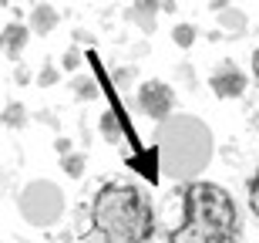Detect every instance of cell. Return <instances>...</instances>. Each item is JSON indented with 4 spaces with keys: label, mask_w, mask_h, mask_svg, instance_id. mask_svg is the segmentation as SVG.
<instances>
[{
    "label": "cell",
    "mask_w": 259,
    "mask_h": 243,
    "mask_svg": "<svg viewBox=\"0 0 259 243\" xmlns=\"http://www.w3.org/2000/svg\"><path fill=\"white\" fill-rule=\"evenodd\" d=\"M77 240L81 243H155L158 210L132 176H108L77 206Z\"/></svg>",
    "instance_id": "1"
},
{
    "label": "cell",
    "mask_w": 259,
    "mask_h": 243,
    "mask_svg": "<svg viewBox=\"0 0 259 243\" xmlns=\"http://www.w3.org/2000/svg\"><path fill=\"white\" fill-rule=\"evenodd\" d=\"M165 243H242L246 216L222 183L192 179L172 193V223Z\"/></svg>",
    "instance_id": "2"
},
{
    "label": "cell",
    "mask_w": 259,
    "mask_h": 243,
    "mask_svg": "<svg viewBox=\"0 0 259 243\" xmlns=\"http://www.w3.org/2000/svg\"><path fill=\"white\" fill-rule=\"evenodd\" d=\"M135 105H138V112H145V115L152 118V122H162V118L172 115V108H175V88L162 78H148L135 91Z\"/></svg>",
    "instance_id": "3"
},
{
    "label": "cell",
    "mask_w": 259,
    "mask_h": 243,
    "mask_svg": "<svg viewBox=\"0 0 259 243\" xmlns=\"http://www.w3.org/2000/svg\"><path fill=\"white\" fill-rule=\"evenodd\" d=\"M209 88H212V95L222 98V101H229V98H242L246 91H249V75H246V71H242L232 58H226V61H219V64L212 68Z\"/></svg>",
    "instance_id": "4"
},
{
    "label": "cell",
    "mask_w": 259,
    "mask_h": 243,
    "mask_svg": "<svg viewBox=\"0 0 259 243\" xmlns=\"http://www.w3.org/2000/svg\"><path fill=\"white\" fill-rule=\"evenodd\" d=\"M27 44H30V27H24L17 20H10L7 27H0V51L10 61H20V54H24Z\"/></svg>",
    "instance_id": "5"
},
{
    "label": "cell",
    "mask_w": 259,
    "mask_h": 243,
    "mask_svg": "<svg viewBox=\"0 0 259 243\" xmlns=\"http://www.w3.org/2000/svg\"><path fill=\"white\" fill-rule=\"evenodd\" d=\"M54 27H58V10L51 7V4H34V10H30V30L37 38H48Z\"/></svg>",
    "instance_id": "6"
},
{
    "label": "cell",
    "mask_w": 259,
    "mask_h": 243,
    "mask_svg": "<svg viewBox=\"0 0 259 243\" xmlns=\"http://www.w3.org/2000/svg\"><path fill=\"white\" fill-rule=\"evenodd\" d=\"M246 122L259 132V48L252 54V91L246 98Z\"/></svg>",
    "instance_id": "7"
},
{
    "label": "cell",
    "mask_w": 259,
    "mask_h": 243,
    "mask_svg": "<svg viewBox=\"0 0 259 243\" xmlns=\"http://www.w3.org/2000/svg\"><path fill=\"white\" fill-rule=\"evenodd\" d=\"M0 122H4L7 128H14V132L27 128V122H30L27 105H20V101H7V105H4V112H0Z\"/></svg>",
    "instance_id": "8"
},
{
    "label": "cell",
    "mask_w": 259,
    "mask_h": 243,
    "mask_svg": "<svg viewBox=\"0 0 259 243\" xmlns=\"http://www.w3.org/2000/svg\"><path fill=\"white\" fill-rule=\"evenodd\" d=\"M71 91H74V98H81V101H98V98H101V88H98V81L91 78V75H74V78H71Z\"/></svg>",
    "instance_id": "9"
},
{
    "label": "cell",
    "mask_w": 259,
    "mask_h": 243,
    "mask_svg": "<svg viewBox=\"0 0 259 243\" xmlns=\"http://www.w3.org/2000/svg\"><path fill=\"white\" fill-rule=\"evenodd\" d=\"M246 210H249V216L259 223V159L249 169V176H246Z\"/></svg>",
    "instance_id": "10"
},
{
    "label": "cell",
    "mask_w": 259,
    "mask_h": 243,
    "mask_svg": "<svg viewBox=\"0 0 259 243\" xmlns=\"http://www.w3.org/2000/svg\"><path fill=\"white\" fill-rule=\"evenodd\" d=\"M155 14H158V0H135V4H132V20H135V24H142L145 30H152Z\"/></svg>",
    "instance_id": "11"
},
{
    "label": "cell",
    "mask_w": 259,
    "mask_h": 243,
    "mask_svg": "<svg viewBox=\"0 0 259 243\" xmlns=\"http://www.w3.org/2000/svg\"><path fill=\"white\" fill-rule=\"evenodd\" d=\"M84 165H88L84 152H67V156H61V169H64V176H71V179H81V176H84Z\"/></svg>",
    "instance_id": "12"
},
{
    "label": "cell",
    "mask_w": 259,
    "mask_h": 243,
    "mask_svg": "<svg viewBox=\"0 0 259 243\" xmlns=\"http://www.w3.org/2000/svg\"><path fill=\"white\" fill-rule=\"evenodd\" d=\"M195 38H199V30H195L192 24H175V27H172V41H175V48L189 51V48L195 44Z\"/></svg>",
    "instance_id": "13"
},
{
    "label": "cell",
    "mask_w": 259,
    "mask_h": 243,
    "mask_svg": "<svg viewBox=\"0 0 259 243\" xmlns=\"http://www.w3.org/2000/svg\"><path fill=\"white\" fill-rule=\"evenodd\" d=\"M101 135H105V142H111V146L121 138V125H118L115 112H101Z\"/></svg>",
    "instance_id": "14"
},
{
    "label": "cell",
    "mask_w": 259,
    "mask_h": 243,
    "mask_svg": "<svg viewBox=\"0 0 259 243\" xmlns=\"http://www.w3.org/2000/svg\"><path fill=\"white\" fill-rule=\"evenodd\" d=\"M61 81V71L54 68V61H44V64H40V71H37V85L40 88H54Z\"/></svg>",
    "instance_id": "15"
},
{
    "label": "cell",
    "mask_w": 259,
    "mask_h": 243,
    "mask_svg": "<svg viewBox=\"0 0 259 243\" xmlns=\"http://www.w3.org/2000/svg\"><path fill=\"white\" fill-rule=\"evenodd\" d=\"M61 68H64V71H77V68H81V51L67 48L64 54H61Z\"/></svg>",
    "instance_id": "16"
},
{
    "label": "cell",
    "mask_w": 259,
    "mask_h": 243,
    "mask_svg": "<svg viewBox=\"0 0 259 243\" xmlns=\"http://www.w3.org/2000/svg\"><path fill=\"white\" fill-rule=\"evenodd\" d=\"M14 81H17V85H30V81H34V75H30L24 64H17V71H14Z\"/></svg>",
    "instance_id": "17"
},
{
    "label": "cell",
    "mask_w": 259,
    "mask_h": 243,
    "mask_svg": "<svg viewBox=\"0 0 259 243\" xmlns=\"http://www.w3.org/2000/svg\"><path fill=\"white\" fill-rule=\"evenodd\" d=\"M54 152H58V156H67V152H71V138L58 135V138H54Z\"/></svg>",
    "instance_id": "18"
},
{
    "label": "cell",
    "mask_w": 259,
    "mask_h": 243,
    "mask_svg": "<svg viewBox=\"0 0 259 243\" xmlns=\"http://www.w3.org/2000/svg\"><path fill=\"white\" fill-rule=\"evenodd\" d=\"M158 10H165V14H175V10H179V0H158Z\"/></svg>",
    "instance_id": "19"
},
{
    "label": "cell",
    "mask_w": 259,
    "mask_h": 243,
    "mask_svg": "<svg viewBox=\"0 0 259 243\" xmlns=\"http://www.w3.org/2000/svg\"><path fill=\"white\" fill-rule=\"evenodd\" d=\"M7 186H10V176H7V172H4V165H0V196L7 193Z\"/></svg>",
    "instance_id": "20"
},
{
    "label": "cell",
    "mask_w": 259,
    "mask_h": 243,
    "mask_svg": "<svg viewBox=\"0 0 259 243\" xmlns=\"http://www.w3.org/2000/svg\"><path fill=\"white\" fill-rule=\"evenodd\" d=\"M229 4H232V0H209L212 10H229Z\"/></svg>",
    "instance_id": "21"
}]
</instances>
